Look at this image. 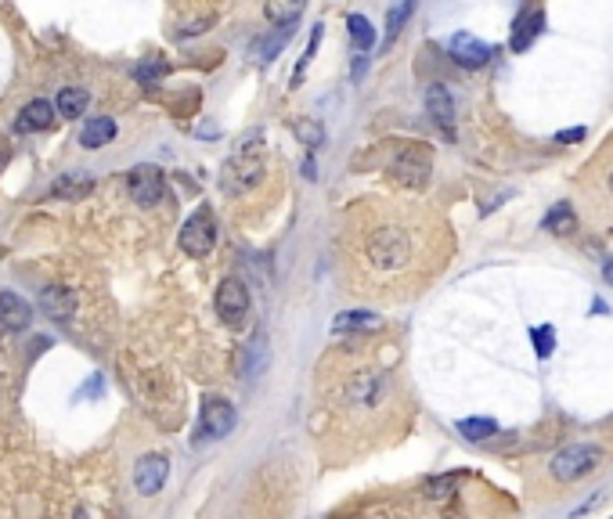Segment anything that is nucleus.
Returning a JSON list of instances; mask_svg holds the SVG:
<instances>
[{"label":"nucleus","mask_w":613,"mask_h":519,"mask_svg":"<svg viewBox=\"0 0 613 519\" xmlns=\"http://www.w3.org/2000/svg\"><path fill=\"white\" fill-rule=\"evenodd\" d=\"M411 11H415V0H393V4H390V11H386V36H382V47H390V43L404 33V25H408Z\"/></svg>","instance_id":"20"},{"label":"nucleus","mask_w":613,"mask_h":519,"mask_svg":"<svg viewBox=\"0 0 613 519\" xmlns=\"http://www.w3.org/2000/svg\"><path fill=\"white\" fill-rule=\"evenodd\" d=\"M297 134L304 137V145H306V148H317V145L325 141V134H321V127H317V123H310V119H300V123H297Z\"/></svg>","instance_id":"30"},{"label":"nucleus","mask_w":613,"mask_h":519,"mask_svg":"<svg viewBox=\"0 0 613 519\" xmlns=\"http://www.w3.org/2000/svg\"><path fill=\"white\" fill-rule=\"evenodd\" d=\"M306 11V0H268L264 14L271 25H297V18Z\"/></svg>","instance_id":"19"},{"label":"nucleus","mask_w":613,"mask_h":519,"mask_svg":"<svg viewBox=\"0 0 613 519\" xmlns=\"http://www.w3.org/2000/svg\"><path fill=\"white\" fill-rule=\"evenodd\" d=\"M231 429H235V404H228L224 397H206L203 411H199L203 440H224Z\"/></svg>","instance_id":"9"},{"label":"nucleus","mask_w":613,"mask_h":519,"mask_svg":"<svg viewBox=\"0 0 613 519\" xmlns=\"http://www.w3.org/2000/svg\"><path fill=\"white\" fill-rule=\"evenodd\" d=\"M94 192V177L83 174V170H72V174H61L54 184H51V199H61V203H80Z\"/></svg>","instance_id":"14"},{"label":"nucleus","mask_w":613,"mask_h":519,"mask_svg":"<svg viewBox=\"0 0 613 519\" xmlns=\"http://www.w3.org/2000/svg\"><path fill=\"white\" fill-rule=\"evenodd\" d=\"M177 242H181V250H184L192 260L210 257L213 246H217V221H213V210H210V206H199V210L184 221Z\"/></svg>","instance_id":"6"},{"label":"nucleus","mask_w":613,"mask_h":519,"mask_svg":"<svg viewBox=\"0 0 613 519\" xmlns=\"http://www.w3.org/2000/svg\"><path fill=\"white\" fill-rule=\"evenodd\" d=\"M217 317L228 328H242L250 317V288L239 278H224L217 288Z\"/></svg>","instance_id":"7"},{"label":"nucleus","mask_w":613,"mask_h":519,"mask_svg":"<svg viewBox=\"0 0 613 519\" xmlns=\"http://www.w3.org/2000/svg\"><path fill=\"white\" fill-rule=\"evenodd\" d=\"M610 195H613V174H610Z\"/></svg>","instance_id":"36"},{"label":"nucleus","mask_w":613,"mask_h":519,"mask_svg":"<svg viewBox=\"0 0 613 519\" xmlns=\"http://www.w3.org/2000/svg\"><path fill=\"white\" fill-rule=\"evenodd\" d=\"M101 390H105V375H94V379H90V382H87V386H83L76 397H98Z\"/></svg>","instance_id":"33"},{"label":"nucleus","mask_w":613,"mask_h":519,"mask_svg":"<svg viewBox=\"0 0 613 519\" xmlns=\"http://www.w3.org/2000/svg\"><path fill=\"white\" fill-rule=\"evenodd\" d=\"M599 462H603V448L599 444H571V448L552 455V477L560 484H574V480L589 477Z\"/></svg>","instance_id":"5"},{"label":"nucleus","mask_w":613,"mask_h":519,"mask_svg":"<svg viewBox=\"0 0 613 519\" xmlns=\"http://www.w3.org/2000/svg\"><path fill=\"white\" fill-rule=\"evenodd\" d=\"M448 51H451V58H455L458 65H466V69H480V65H487V61L495 58V47L484 43V40H476L473 33H455L451 43H448Z\"/></svg>","instance_id":"12"},{"label":"nucleus","mask_w":613,"mask_h":519,"mask_svg":"<svg viewBox=\"0 0 613 519\" xmlns=\"http://www.w3.org/2000/svg\"><path fill=\"white\" fill-rule=\"evenodd\" d=\"M455 484H458V477H455V473H451V477H437V480H426V484H422V495H426V498H433V502H444V498L451 495V487H455Z\"/></svg>","instance_id":"26"},{"label":"nucleus","mask_w":613,"mask_h":519,"mask_svg":"<svg viewBox=\"0 0 613 519\" xmlns=\"http://www.w3.org/2000/svg\"><path fill=\"white\" fill-rule=\"evenodd\" d=\"M4 166H7V148L0 145V170H4Z\"/></svg>","instance_id":"35"},{"label":"nucleus","mask_w":613,"mask_h":519,"mask_svg":"<svg viewBox=\"0 0 613 519\" xmlns=\"http://www.w3.org/2000/svg\"><path fill=\"white\" fill-rule=\"evenodd\" d=\"M390 174H393L397 181H404L408 188H426V184H429V174H433V156H429V148L419 145V141L401 145V148L393 152V159H390Z\"/></svg>","instance_id":"4"},{"label":"nucleus","mask_w":613,"mask_h":519,"mask_svg":"<svg viewBox=\"0 0 613 519\" xmlns=\"http://www.w3.org/2000/svg\"><path fill=\"white\" fill-rule=\"evenodd\" d=\"M458 433H462L466 440L480 444V440H487V437L498 433V422H495V419H462V422H458Z\"/></svg>","instance_id":"23"},{"label":"nucleus","mask_w":613,"mask_h":519,"mask_svg":"<svg viewBox=\"0 0 613 519\" xmlns=\"http://www.w3.org/2000/svg\"><path fill=\"white\" fill-rule=\"evenodd\" d=\"M317 43H321V25H314V33H310V43H306L304 58H300V69H297V76H293V83H300L306 72V65L314 61V51H317Z\"/></svg>","instance_id":"29"},{"label":"nucleus","mask_w":613,"mask_h":519,"mask_svg":"<svg viewBox=\"0 0 613 519\" xmlns=\"http://www.w3.org/2000/svg\"><path fill=\"white\" fill-rule=\"evenodd\" d=\"M361 267L375 278H390L408 270L422 257V231H415L404 217H379V224H368L357 239Z\"/></svg>","instance_id":"1"},{"label":"nucleus","mask_w":613,"mask_h":519,"mask_svg":"<svg viewBox=\"0 0 613 519\" xmlns=\"http://www.w3.org/2000/svg\"><path fill=\"white\" fill-rule=\"evenodd\" d=\"M390 393V375L375 368H357L339 382V404L350 411H375Z\"/></svg>","instance_id":"3"},{"label":"nucleus","mask_w":613,"mask_h":519,"mask_svg":"<svg viewBox=\"0 0 613 519\" xmlns=\"http://www.w3.org/2000/svg\"><path fill=\"white\" fill-rule=\"evenodd\" d=\"M40 307H43L54 321H69V317H72V310H76V296H72V288L51 285V288H43V292H40Z\"/></svg>","instance_id":"17"},{"label":"nucleus","mask_w":613,"mask_h":519,"mask_svg":"<svg viewBox=\"0 0 613 519\" xmlns=\"http://www.w3.org/2000/svg\"><path fill=\"white\" fill-rule=\"evenodd\" d=\"M54 112H58V105H54V101L36 98V101H29V105L18 112L14 130H18V134H40V130H47V127H51Z\"/></svg>","instance_id":"13"},{"label":"nucleus","mask_w":613,"mask_h":519,"mask_svg":"<svg viewBox=\"0 0 613 519\" xmlns=\"http://www.w3.org/2000/svg\"><path fill=\"white\" fill-rule=\"evenodd\" d=\"M578 228V217H574V206L571 203H560L549 217H545V231H556V235H571Z\"/></svg>","instance_id":"22"},{"label":"nucleus","mask_w":613,"mask_h":519,"mask_svg":"<svg viewBox=\"0 0 613 519\" xmlns=\"http://www.w3.org/2000/svg\"><path fill=\"white\" fill-rule=\"evenodd\" d=\"M531 339H534L538 357H552V350H556V332H552V325H538V328L531 332Z\"/></svg>","instance_id":"27"},{"label":"nucleus","mask_w":613,"mask_h":519,"mask_svg":"<svg viewBox=\"0 0 613 519\" xmlns=\"http://www.w3.org/2000/svg\"><path fill=\"white\" fill-rule=\"evenodd\" d=\"M286 40H289V29H286V25H278V33H275V36L260 47V61H271V58L282 51V43H286Z\"/></svg>","instance_id":"31"},{"label":"nucleus","mask_w":613,"mask_h":519,"mask_svg":"<svg viewBox=\"0 0 613 519\" xmlns=\"http://www.w3.org/2000/svg\"><path fill=\"white\" fill-rule=\"evenodd\" d=\"M54 105H58V116L76 119V116H83V112H87L90 94H87L83 87H61V90H58V98H54Z\"/></svg>","instance_id":"21"},{"label":"nucleus","mask_w":613,"mask_h":519,"mask_svg":"<svg viewBox=\"0 0 613 519\" xmlns=\"http://www.w3.org/2000/svg\"><path fill=\"white\" fill-rule=\"evenodd\" d=\"M127 188H130L134 203L148 210V206L163 203L166 181H163V170H159V166H152V163H141V166H134V170L127 174Z\"/></svg>","instance_id":"8"},{"label":"nucleus","mask_w":613,"mask_h":519,"mask_svg":"<svg viewBox=\"0 0 613 519\" xmlns=\"http://www.w3.org/2000/svg\"><path fill=\"white\" fill-rule=\"evenodd\" d=\"M368 325H375V317L368 314V310H346V314H339L335 317V332H346V328H368Z\"/></svg>","instance_id":"28"},{"label":"nucleus","mask_w":613,"mask_h":519,"mask_svg":"<svg viewBox=\"0 0 613 519\" xmlns=\"http://www.w3.org/2000/svg\"><path fill=\"white\" fill-rule=\"evenodd\" d=\"M264 181V130H250L239 137L235 152L228 156L221 170V188L224 195H246Z\"/></svg>","instance_id":"2"},{"label":"nucleus","mask_w":613,"mask_h":519,"mask_svg":"<svg viewBox=\"0 0 613 519\" xmlns=\"http://www.w3.org/2000/svg\"><path fill=\"white\" fill-rule=\"evenodd\" d=\"M29 321H33L29 299H22L18 292H0V328L18 332V328H29Z\"/></svg>","instance_id":"15"},{"label":"nucleus","mask_w":613,"mask_h":519,"mask_svg":"<svg viewBox=\"0 0 613 519\" xmlns=\"http://www.w3.org/2000/svg\"><path fill=\"white\" fill-rule=\"evenodd\" d=\"M542 29H545V14H542V11H527V14H520V18H516V25H513V40H509V47H513L516 54H520V51H527Z\"/></svg>","instance_id":"18"},{"label":"nucleus","mask_w":613,"mask_h":519,"mask_svg":"<svg viewBox=\"0 0 613 519\" xmlns=\"http://www.w3.org/2000/svg\"><path fill=\"white\" fill-rule=\"evenodd\" d=\"M346 29H350V40L361 47V51H368L372 43H375V33H372V22L364 18V14H350L346 18Z\"/></svg>","instance_id":"24"},{"label":"nucleus","mask_w":613,"mask_h":519,"mask_svg":"<svg viewBox=\"0 0 613 519\" xmlns=\"http://www.w3.org/2000/svg\"><path fill=\"white\" fill-rule=\"evenodd\" d=\"M166 477H170V458H166V455H145V458L134 466V487H137V495H145V498H156V495L163 491Z\"/></svg>","instance_id":"10"},{"label":"nucleus","mask_w":613,"mask_h":519,"mask_svg":"<svg viewBox=\"0 0 613 519\" xmlns=\"http://www.w3.org/2000/svg\"><path fill=\"white\" fill-rule=\"evenodd\" d=\"M560 145H574V141H585V127H574V130H560L556 134Z\"/></svg>","instance_id":"32"},{"label":"nucleus","mask_w":613,"mask_h":519,"mask_svg":"<svg viewBox=\"0 0 613 519\" xmlns=\"http://www.w3.org/2000/svg\"><path fill=\"white\" fill-rule=\"evenodd\" d=\"M426 112H429V119L444 130V137L448 141H455V101H451V90L444 87V83H429L426 87Z\"/></svg>","instance_id":"11"},{"label":"nucleus","mask_w":613,"mask_h":519,"mask_svg":"<svg viewBox=\"0 0 613 519\" xmlns=\"http://www.w3.org/2000/svg\"><path fill=\"white\" fill-rule=\"evenodd\" d=\"M603 278H607V281H610V285H613V260H610V263H607V267H603Z\"/></svg>","instance_id":"34"},{"label":"nucleus","mask_w":613,"mask_h":519,"mask_svg":"<svg viewBox=\"0 0 613 519\" xmlns=\"http://www.w3.org/2000/svg\"><path fill=\"white\" fill-rule=\"evenodd\" d=\"M134 76H137L145 87H152V83H159V80L166 76V61H163L159 54H152V58H145V61L137 65V72H134Z\"/></svg>","instance_id":"25"},{"label":"nucleus","mask_w":613,"mask_h":519,"mask_svg":"<svg viewBox=\"0 0 613 519\" xmlns=\"http://www.w3.org/2000/svg\"><path fill=\"white\" fill-rule=\"evenodd\" d=\"M112 137H116V119H108V116H94V119H87L83 130H80V145H83L87 152L105 148Z\"/></svg>","instance_id":"16"}]
</instances>
